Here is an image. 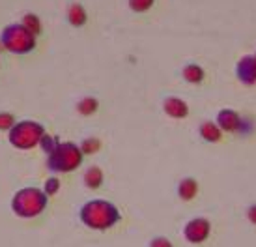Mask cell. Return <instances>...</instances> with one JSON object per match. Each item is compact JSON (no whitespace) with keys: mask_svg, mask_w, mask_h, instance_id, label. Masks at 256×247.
I'll return each instance as SVG.
<instances>
[{"mask_svg":"<svg viewBox=\"0 0 256 247\" xmlns=\"http://www.w3.org/2000/svg\"><path fill=\"white\" fill-rule=\"evenodd\" d=\"M40 144H42V148L45 150V154H49L50 150L54 148L58 144V139H54V137H50V135H43L42 137V141H40Z\"/></svg>","mask_w":256,"mask_h":247,"instance_id":"obj_17","label":"cell"},{"mask_svg":"<svg viewBox=\"0 0 256 247\" xmlns=\"http://www.w3.org/2000/svg\"><path fill=\"white\" fill-rule=\"evenodd\" d=\"M249 217L252 219V221H254V223H256V206H254V208H250V212H249Z\"/></svg>","mask_w":256,"mask_h":247,"instance_id":"obj_22","label":"cell"},{"mask_svg":"<svg viewBox=\"0 0 256 247\" xmlns=\"http://www.w3.org/2000/svg\"><path fill=\"white\" fill-rule=\"evenodd\" d=\"M154 4V0H129V8L133 12H146Z\"/></svg>","mask_w":256,"mask_h":247,"instance_id":"obj_16","label":"cell"},{"mask_svg":"<svg viewBox=\"0 0 256 247\" xmlns=\"http://www.w3.org/2000/svg\"><path fill=\"white\" fill-rule=\"evenodd\" d=\"M252 62H254V68H256V58H252Z\"/></svg>","mask_w":256,"mask_h":247,"instance_id":"obj_23","label":"cell"},{"mask_svg":"<svg viewBox=\"0 0 256 247\" xmlns=\"http://www.w3.org/2000/svg\"><path fill=\"white\" fill-rule=\"evenodd\" d=\"M180 197L184 198V200H191L194 195H196V182L191 180V178H187L184 180L182 184H180Z\"/></svg>","mask_w":256,"mask_h":247,"instance_id":"obj_12","label":"cell"},{"mask_svg":"<svg viewBox=\"0 0 256 247\" xmlns=\"http://www.w3.org/2000/svg\"><path fill=\"white\" fill-rule=\"evenodd\" d=\"M86 19H88V15H86V10L80 4H72L70 6V10H68V21H70V25L72 27H82L86 23Z\"/></svg>","mask_w":256,"mask_h":247,"instance_id":"obj_8","label":"cell"},{"mask_svg":"<svg viewBox=\"0 0 256 247\" xmlns=\"http://www.w3.org/2000/svg\"><path fill=\"white\" fill-rule=\"evenodd\" d=\"M0 43L14 55H26L36 49V36L30 34L22 25H8L0 34Z\"/></svg>","mask_w":256,"mask_h":247,"instance_id":"obj_4","label":"cell"},{"mask_svg":"<svg viewBox=\"0 0 256 247\" xmlns=\"http://www.w3.org/2000/svg\"><path fill=\"white\" fill-rule=\"evenodd\" d=\"M58 187H60V182H58L56 178H49L43 191H45V195H54V193L58 191Z\"/></svg>","mask_w":256,"mask_h":247,"instance_id":"obj_20","label":"cell"},{"mask_svg":"<svg viewBox=\"0 0 256 247\" xmlns=\"http://www.w3.org/2000/svg\"><path fill=\"white\" fill-rule=\"evenodd\" d=\"M47 208V195L38 187H24L15 193L12 210L19 217H38Z\"/></svg>","mask_w":256,"mask_h":247,"instance_id":"obj_3","label":"cell"},{"mask_svg":"<svg viewBox=\"0 0 256 247\" xmlns=\"http://www.w3.org/2000/svg\"><path fill=\"white\" fill-rule=\"evenodd\" d=\"M77 109L80 114H94L96 109H98V101L94 98H84L82 101H78Z\"/></svg>","mask_w":256,"mask_h":247,"instance_id":"obj_15","label":"cell"},{"mask_svg":"<svg viewBox=\"0 0 256 247\" xmlns=\"http://www.w3.org/2000/svg\"><path fill=\"white\" fill-rule=\"evenodd\" d=\"M152 247H172V245L166 238H156V240L152 241Z\"/></svg>","mask_w":256,"mask_h":247,"instance_id":"obj_21","label":"cell"},{"mask_svg":"<svg viewBox=\"0 0 256 247\" xmlns=\"http://www.w3.org/2000/svg\"><path fill=\"white\" fill-rule=\"evenodd\" d=\"M184 79L187 83H200L204 79V70L196 64H189L184 68Z\"/></svg>","mask_w":256,"mask_h":247,"instance_id":"obj_9","label":"cell"},{"mask_svg":"<svg viewBox=\"0 0 256 247\" xmlns=\"http://www.w3.org/2000/svg\"><path fill=\"white\" fill-rule=\"evenodd\" d=\"M84 182L88 187H92V189H98L103 182V172H101L100 167H92L90 170H86L84 174Z\"/></svg>","mask_w":256,"mask_h":247,"instance_id":"obj_10","label":"cell"},{"mask_svg":"<svg viewBox=\"0 0 256 247\" xmlns=\"http://www.w3.org/2000/svg\"><path fill=\"white\" fill-rule=\"evenodd\" d=\"M82 150L73 142H58L47 154V169L52 172H70L82 163Z\"/></svg>","mask_w":256,"mask_h":247,"instance_id":"obj_2","label":"cell"},{"mask_svg":"<svg viewBox=\"0 0 256 247\" xmlns=\"http://www.w3.org/2000/svg\"><path fill=\"white\" fill-rule=\"evenodd\" d=\"M24 29L28 30L30 34L38 36L40 32H42V23H40V19H38L34 14H26L24 17H22V23H21Z\"/></svg>","mask_w":256,"mask_h":247,"instance_id":"obj_13","label":"cell"},{"mask_svg":"<svg viewBox=\"0 0 256 247\" xmlns=\"http://www.w3.org/2000/svg\"><path fill=\"white\" fill-rule=\"evenodd\" d=\"M43 135H45V127L42 124L32 120H22V122H17L10 129V137L8 139H10V144L15 146V148L28 150L40 144Z\"/></svg>","mask_w":256,"mask_h":247,"instance_id":"obj_5","label":"cell"},{"mask_svg":"<svg viewBox=\"0 0 256 247\" xmlns=\"http://www.w3.org/2000/svg\"><path fill=\"white\" fill-rule=\"evenodd\" d=\"M219 122L224 129L230 131V129H234L238 126V114L232 113V111H222V113H219Z\"/></svg>","mask_w":256,"mask_h":247,"instance_id":"obj_14","label":"cell"},{"mask_svg":"<svg viewBox=\"0 0 256 247\" xmlns=\"http://www.w3.org/2000/svg\"><path fill=\"white\" fill-rule=\"evenodd\" d=\"M98 148H100V141H98V139H90V141H86L84 144L80 146L82 154H94Z\"/></svg>","mask_w":256,"mask_h":247,"instance_id":"obj_19","label":"cell"},{"mask_svg":"<svg viewBox=\"0 0 256 247\" xmlns=\"http://www.w3.org/2000/svg\"><path fill=\"white\" fill-rule=\"evenodd\" d=\"M164 111L166 114H170L174 118H185L187 113H189V109H187V103L182 101L178 98H168L164 101Z\"/></svg>","mask_w":256,"mask_h":247,"instance_id":"obj_7","label":"cell"},{"mask_svg":"<svg viewBox=\"0 0 256 247\" xmlns=\"http://www.w3.org/2000/svg\"><path fill=\"white\" fill-rule=\"evenodd\" d=\"M200 135L206 139V141H212V142H217L220 139V131L219 127L212 124V122H204L202 127H200Z\"/></svg>","mask_w":256,"mask_h":247,"instance_id":"obj_11","label":"cell"},{"mask_svg":"<svg viewBox=\"0 0 256 247\" xmlns=\"http://www.w3.org/2000/svg\"><path fill=\"white\" fill-rule=\"evenodd\" d=\"M120 219L116 206L105 200H90L80 208V221L90 228L105 230Z\"/></svg>","mask_w":256,"mask_h":247,"instance_id":"obj_1","label":"cell"},{"mask_svg":"<svg viewBox=\"0 0 256 247\" xmlns=\"http://www.w3.org/2000/svg\"><path fill=\"white\" fill-rule=\"evenodd\" d=\"M15 126L14 114L10 113H0V129H12Z\"/></svg>","mask_w":256,"mask_h":247,"instance_id":"obj_18","label":"cell"},{"mask_svg":"<svg viewBox=\"0 0 256 247\" xmlns=\"http://www.w3.org/2000/svg\"><path fill=\"white\" fill-rule=\"evenodd\" d=\"M208 234H210V223L206 219H192L185 226V238L192 243L204 241L208 238Z\"/></svg>","mask_w":256,"mask_h":247,"instance_id":"obj_6","label":"cell"}]
</instances>
